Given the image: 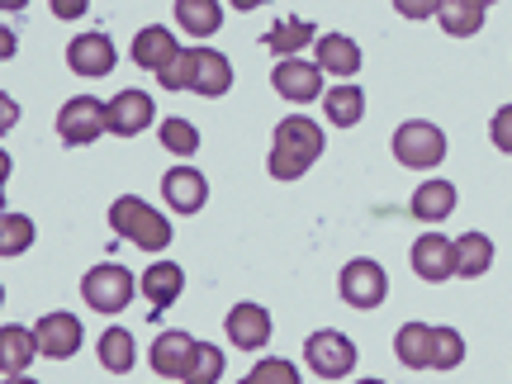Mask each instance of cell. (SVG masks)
Listing matches in <instances>:
<instances>
[{"label": "cell", "mask_w": 512, "mask_h": 384, "mask_svg": "<svg viewBox=\"0 0 512 384\" xmlns=\"http://www.w3.org/2000/svg\"><path fill=\"white\" fill-rule=\"evenodd\" d=\"M318 157H323V128L313 124V119H304V114H290V119H280V128H275L266 171H271L275 181H299Z\"/></svg>", "instance_id": "obj_1"}, {"label": "cell", "mask_w": 512, "mask_h": 384, "mask_svg": "<svg viewBox=\"0 0 512 384\" xmlns=\"http://www.w3.org/2000/svg\"><path fill=\"white\" fill-rule=\"evenodd\" d=\"M110 228L119 238L138 242L143 252H162L166 242H171V223H166L152 204L138 200V195H124V200L110 204Z\"/></svg>", "instance_id": "obj_2"}, {"label": "cell", "mask_w": 512, "mask_h": 384, "mask_svg": "<svg viewBox=\"0 0 512 384\" xmlns=\"http://www.w3.org/2000/svg\"><path fill=\"white\" fill-rule=\"evenodd\" d=\"M394 157L403 166H413V171H427V166H437L446 157V133L437 124H427V119H408L394 133Z\"/></svg>", "instance_id": "obj_3"}, {"label": "cell", "mask_w": 512, "mask_h": 384, "mask_svg": "<svg viewBox=\"0 0 512 384\" xmlns=\"http://www.w3.org/2000/svg\"><path fill=\"white\" fill-rule=\"evenodd\" d=\"M337 290H342V299H347L351 309H380L384 294H389V275H384L380 261L356 256V261H347V266H342Z\"/></svg>", "instance_id": "obj_4"}, {"label": "cell", "mask_w": 512, "mask_h": 384, "mask_svg": "<svg viewBox=\"0 0 512 384\" xmlns=\"http://www.w3.org/2000/svg\"><path fill=\"white\" fill-rule=\"evenodd\" d=\"M304 361L313 366L318 380H342V375L356 370V342L342 337V332L323 328V332H313L309 342H304Z\"/></svg>", "instance_id": "obj_5"}, {"label": "cell", "mask_w": 512, "mask_h": 384, "mask_svg": "<svg viewBox=\"0 0 512 384\" xmlns=\"http://www.w3.org/2000/svg\"><path fill=\"white\" fill-rule=\"evenodd\" d=\"M81 294H86V304H91L95 313H119V309H128V299H133V275H128L124 266H114V261L91 266L86 280H81Z\"/></svg>", "instance_id": "obj_6"}, {"label": "cell", "mask_w": 512, "mask_h": 384, "mask_svg": "<svg viewBox=\"0 0 512 384\" xmlns=\"http://www.w3.org/2000/svg\"><path fill=\"white\" fill-rule=\"evenodd\" d=\"M100 133H110V124H105V105H100V100L76 95V100L62 105V114H57V138H62L67 147H86V143H95Z\"/></svg>", "instance_id": "obj_7"}, {"label": "cell", "mask_w": 512, "mask_h": 384, "mask_svg": "<svg viewBox=\"0 0 512 384\" xmlns=\"http://www.w3.org/2000/svg\"><path fill=\"white\" fill-rule=\"evenodd\" d=\"M195 356H200V342H195L190 332H162V337L152 342V370H157L162 380H185L190 366H195Z\"/></svg>", "instance_id": "obj_8"}, {"label": "cell", "mask_w": 512, "mask_h": 384, "mask_svg": "<svg viewBox=\"0 0 512 384\" xmlns=\"http://www.w3.org/2000/svg\"><path fill=\"white\" fill-rule=\"evenodd\" d=\"M34 337H38V356L67 361V356L81 351V318H72V313H43Z\"/></svg>", "instance_id": "obj_9"}, {"label": "cell", "mask_w": 512, "mask_h": 384, "mask_svg": "<svg viewBox=\"0 0 512 384\" xmlns=\"http://www.w3.org/2000/svg\"><path fill=\"white\" fill-rule=\"evenodd\" d=\"M152 114H157V105H152L147 91H119L110 105H105V124H110V133H119V138H138V133L152 124Z\"/></svg>", "instance_id": "obj_10"}, {"label": "cell", "mask_w": 512, "mask_h": 384, "mask_svg": "<svg viewBox=\"0 0 512 384\" xmlns=\"http://www.w3.org/2000/svg\"><path fill=\"white\" fill-rule=\"evenodd\" d=\"M114 62H119V53H114V43L105 34H76L72 43H67V67H72L76 76H110Z\"/></svg>", "instance_id": "obj_11"}, {"label": "cell", "mask_w": 512, "mask_h": 384, "mask_svg": "<svg viewBox=\"0 0 512 384\" xmlns=\"http://www.w3.org/2000/svg\"><path fill=\"white\" fill-rule=\"evenodd\" d=\"M271 86L285 95V100H294V105H309V100H318V91H323V72H318V62L290 57V62H280L271 72Z\"/></svg>", "instance_id": "obj_12"}, {"label": "cell", "mask_w": 512, "mask_h": 384, "mask_svg": "<svg viewBox=\"0 0 512 384\" xmlns=\"http://www.w3.org/2000/svg\"><path fill=\"white\" fill-rule=\"evenodd\" d=\"M162 195L176 214H200L204 200H209V181H204L195 166H171L162 176Z\"/></svg>", "instance_id": "obj_13"}, {"label": "cell", "mask_w": 512, "mask_h": 384, "mask_svg": "<svg viewBox=\"0 0 512 384\" xmlns=\"http://www.w3.org/2000/svg\"><path fill=\"white\" fill-rule=\"evenodd\" d=\"M413 271L422 275V280H451L456 275V242L441 238V233H422L418 242H413Z\"/></svg>", "instance_id": "obj_14"}, {"label": "cell", "mask_w": 512, "mask_h": 384, "mask_svg": "<svg viewBox=\"0 0 512 384\" xmlns=\"http://www.w3.org/2000/svg\"><path fill=\"white\" fill-rule=\"evenodd\" d=\"M228 342L238 351H261L271 342V313L261 309V304H238V309L228 313Z\"/></svg>", "instance_id": "obj_15"}, {"label": "cell", "mask_w": 512, "mask_h": 384, "mask_svg": "<svg viewBox=\"0 0 512 384\" xmlns=\"http://www.w3.org/2000/svg\"><path fill=\"white\" fill-rule=\"evenodd\" d=\"M176 57H181V43H176V38L166 34L162 24H147L143 34L133 38V62H138V67H147V72H157V76H162L166 67L176 62Z\"/></svg>", "instance_id": "obj_16"}, {"label": "cell", "mask_w": 512, "mask_h": 384, "mask_svg": "<svg viewBox=\"0 0 512 384\" xmlns=\"http://www.w3.org/2000/svg\"><path fill=\"white\" fill-rule=\"evenodd\" d=\"M318 72L328 76H356L361 72V48L347 34H323L318 38Z\"/></svg>", "instance_id": "obj_17"}, {"label": "cell", "mask_w": 512, "mask_h": 384, "mask_svg": "<svg viewBox=\"0 0 512 384\" xmlns=\"http://www.w3.org/2000/svg\"><path fill=\"white\" fill-rule=\"evenodd\" d=\"M38 356V337L34 332L15 328V323H5L0 328V370H5V380H19L24 366Z\"/></svg>", "instance_id": "obj_18"}, {"label": "cell", "mask_w": 512, "mask_h": 384, "mask_svg": "<svg viewBox=\"0 0 512 384\" xmlns=\"http://www.w3.org/2000/svg\"><path fill=\"white\" fill-rule=\"evenodd\" d=\"M456 214V185L451 181H427L413 190V219L422 223H441Z\"/></svg>", "instance_id": "obj_19"}, {"label": "cell", "mask_w": 512, "mask_h": 384, "mask_svg": "<svg viewBox=\"0 0 512 384\" xmlns=\"http://www.w3.org/2000/svg\"><path fill=\"white\" fill-rule=\"evenodd\" d=\"M185 290V271L181 266H171V261H157V266H147L143 271V294L147 304H157V309H166V304H176Z\"/></svg>", "instance_id": "obj_20"}, {"label": "cell", "mask_w": 512, "mask_h": 384, "mask_svg": "<svg viewBox=\"0 0 512 384\" xmlns=\"http://www.w3.org/2000/svg\"><path fill=\"white\" fill-rule=\"evenodd\" d=\"M394 351L408 370H427L432 366V328L427 323H403L399 337H394Z\"/></svg>", "instance_id": "obj_21"}, {"label": "cell", "mask_w": 512, "mask_h": 384, "mask_svg": "<svg viewBox=\"0 0 512 384\" xmlns=\"http://www.w3.org/2000/svg\"><path fill=\"white\" fill-rule=\"evenodd\" d=\"M437 19L451 38H470V34H479V24H484V5H479V0H441Z\"/></svg>", "instance_id": "obj_22"}, {"label": "cell", "mask_w": 512, "mask_h": 384, "mask_svg": "<svg viewBox=\"0 0 512 384\" xmlns=\"http://www.w3.org/2000/svg\"><path fill=\"white\" fill-rule=\"evenodd\" d=\"M176 24H181L185 34L209 38V34H219L223 10L214 5V0H176Z\"/></svg>", "instance_id": "obj_23"}, {"label": "cell", "mask_w": 512, "mask_h": 384, "mask_svg": "<svg viewBox=\"0 0 512 384\" xmlns=\"http://www.w3.org/2000/svg\"><path fill=\"white\" fill-rule=\"evenodd\" d=\"M489 266H494V242L484 238V233H465V238H456V275L475 280V275H484Z\"/></svg>", "instance_id": "obj_24"}, {"label": "cell", "mask_w": 512, "mask_h": 384, "mask_svg": "<svg viewBox=\"0 0 512 384\" xmlns=\"http://www.w3.org/2000/svg\"><path fill=\"white\" fill-rule=\"evenodd\" d=\"M233 86V62L214 48H200V72H195V95H228Z\"/></svg>", "instance_id": "obj_25"}, {"label": "cell", "mask_w": 512, "mask_h": 384, "mask_svg": "<svg viewBox=\"0 0 512 384\" xmlns=\"http://www.w3.org/2000/svg\"><path fill=\"white\" fill-rule=\"evenodd\" d=\"M323 110H328V119L337 128H351L361 124V114H366V95H361V86H332L323 95Z\"/></svg>", "instance_id": "obj_26"}, {"label": "cell", "mask_w": 512, "mask_h": 384, "mask_svg": "<svg viewBox=\"0 0 512 384\" xmlns=\"http://www.w3.org/2000/svg\"><path fill=\"white\" fill-rule=\"evenodd\" d=\"M138 361V351H133V337L124 328H110L100 337V366L110 370V375H128Z\"/></svg>", "instance_id": "obj_27"}, {"label": "cell", "mask_w": 512, "mask_h": 384, "mask_svg": "<svg viewBox=\"0 0 512 384\" xmlns=\"http://www.w3.org/2000/svg\"><path fill=\"white\" fill-rule=\"evenodd\" d=\"M266 43H271V53H280L290 62V53H299L304 43H313V24L309 19H280L271 34H266Z\"/></svg>", "instance_id": "obj_28"}, {"label": "cell", "mask_w": 512, "mask_h": 384, "mask_svg": "<svg viewBox=\"0 0 512 384\" xmlns=\"http://www.w3.org/2000/svg\"><path fill=\"white\" fill-rule=\"evenodd\" d=\"M157 138H162L166 152H176V157H195L200 152V128L190 124V119H166L157 128Z\"/></svg>", "instance_id": "obj_29"}, {"label": "cell", "mask_w": 512, "mask_h": 384, "mask_svg": "<svg viewBox=\"0 0 512 384\" xmlns=\"http://www.w3.org/2000/svg\"><path fill=\"white\" fill-rule=\"evenodd\" d=\"M465 361V342L456 328H432V370H456Z\"/></svg>", "instance_id": "obj_30"}, {"label": "cell", "mask_w": 512, "mask_h": 384, "mask_svg": "<svg viewBox=\"0 0 512 384\" xmlns=\"http://www.w3.org/2000/svg\"><path fill=\"white\" fill-rule=\"evenodd\" d=\"M195 72H200V48H181V57L157 81H162L166 91H195Z\"/></svg>", "instance_id": "obj_31"}, {"label": "cell", "mask_w": 512, "mask_h": 384, "mask_svg": "<svg viewBox=\"0 0 512 384\" xmlns=\"http://www.w3.org/2000/svg\"><path fill=\"white\" fill-rule=\"evenodd\" d=\"M29 242H34V223L24 219V214H5V223H0V252L19 256Z\"/></svg>", "instance_id": "obj_32"}, {"label": "cell", "mask_w": 512, "mask_h": 384, "mask_svg": "<svg viewBox=\"0 0 512 384\" xmlns=\"http://www.w3.org/2000/svg\"><path fill=\"white\" fill-rule=\"evenodd\" d=\"M219 375H223V351L209 347V342H200V356H195V366H190L185 384H219Z\"/></svg>", "instance_id": "obj_33"}, {"label": "cell", "mask_w": 512, "mask_h": 384, "mask_svg": "<svg viewBox=\"0 0 512 384\" xmlns=\"http://www.w3.org/2000/svg\"><path fill=\"white\" fill-rule=\"evenodd\" d=\"M238 384H299V370L290 366V361H261V366L247 375V380H238Z\"/></svg>", "instance_id": "obj_34"}, {"label": "cell", "mask_w": 512, "mask_h": 384, "mask_svg": "<svg viewBox=\"0 0 512 384\" xmlns=\"http://www.w3.org/2000/svg\"><path fill=\"white\" fill-rule=\"evenodd\" d=\"M489 138H494L498 152H508V157H512V105H503V110L494 114V124H489Z\"/></svg>", "instance_id": "obj_35"}, {"label": "cell", "mask_w": 512, "mask_h": 384, "mask_svg": "<svg viewBox=\"0 0 512 384\" xmlns=\"http://www.w3.org/2000/svg\"><path fill=\"white\" fill-rule=\"evenodd\" d=\"M5 384H38V380H24V375H19V380H5Z\"/></svg>", "instance_id": "obj_36"}, {"label": "cell", "mask_w": 512, "mask_h": 384, "mask_svg": "<svg viewBox=\"0 0 512 384\" xmlns=\"http://www.w3.org/2000/svg\"><path fill=\"white\" fill-rule=\"evenodd\" d=\"M356 384H384V380H356Z\"/></svg>", "instance_id": "obj_37"}]
</instances>
